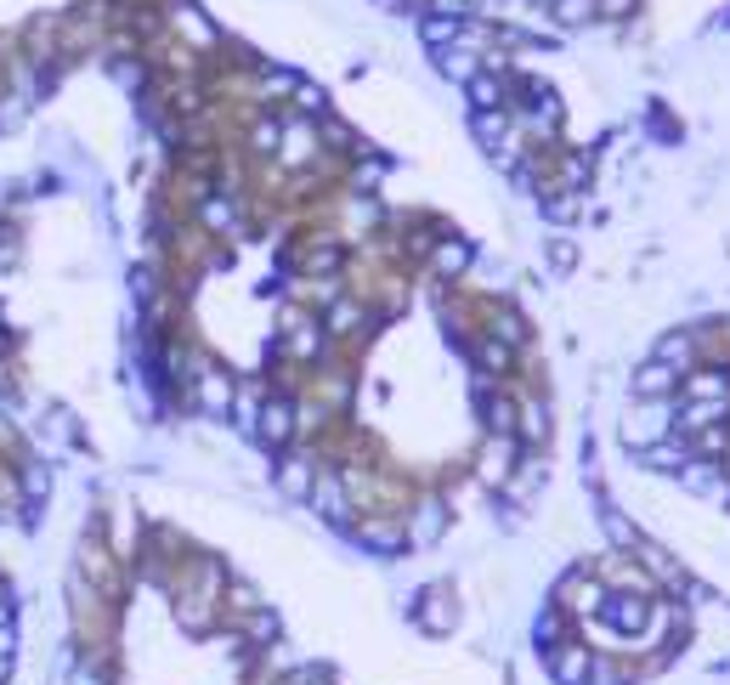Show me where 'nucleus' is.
<instances>
[{
	"label": "nucleus",
	"mask_w": 730,
	"mask_h": 685,
	"mask_svg": "<svg viewBox=\"0 0 730 685\" xmlns=\"http://www.w3.org/2000/svg\"><path fill=\"white\" fill-rule=\"evenodd\" d=\"M674 419H680V397H669V403H640L635 397V408L623 414L617 437L635 448V453H646V448H657V442L674 437Z\"/></svg>",
	"instance_id": "nucleus-1"
},
{
	"label": "nucleus",
	"mask_w": 730,
	"mask_h": 685,
	"mask_svg": "<svg viewBox=\"0 0 730 685\" xmlns=\"http://www.w3.org/2000/svg\"><path fill=\"white\" fill-rule=\"evenodd\" d=\"M294 437H301V403H294V397H283V391H273V397L260 403L255 442H260V448H289Z\"/></svg>",
	"instance_id": "nucleus-2"
},
{
	"label": "nucleus",
	"mask_w": 730,
	"mask_h": 685,
	"mask_svg": "<svg viewBox=\"0 0 730 685\" xmlns=\"http://www.w3.org/2000/svg\"><path fill=\"white\" fill-rule=\"evenodd\" d=\"M351 538L369 544L374 556H396V549L408 544V521L396 515V510H362V515L351 521Z\"/></svg>",
	"instance_id": "nucleus-3"
},
{
	"label": "nucleus",
	"mask_w": 730,
	"mask_h": 685,
	"mask_svg": "<svg viewBox=\"0 0 730 685\" xmlns=\"http://www.w3.org/2000/svg\"><path fill=\"white\" fill-rule=\"evenodd\" d=\"M594 658H601V651L583 646V635H572V640H560L555 651H544V669H549V680H555V685H589Z\"/></svg>",
	"instance_id": "nucleus-4"
},
{
	"label": "nucleus",
	"mask_w": 730,
	"mask_h": 685,
	"mask_svg": "<svg viewBox=\"0 0 730 685\" xmlns=\"http://www.w3.org/2000/svg\"><path fill=\"white\" fill-rule=\"evenodd\" d=\"M306 504H312L323 521H335V527H351V521H357V515H351L357 504H351V481H346V471H323Z\"/></svg>",
	"instance_id": "nucleus-5"
},
{
	"label": "nucleus",
	"mask_w": 730,
	"mask_h": 685,
	"mask_svg": "<svg viewBox=\"0 0 730 685\" xmlns=\"http://www.w3.org/2000/svg\"><path fill=\"white\" fill-rule=\"evenodd\" d=\"M323 153V130H317V119H306V114H294V119H283V142H278V159L289 171H301V165H312V159Z\"/></svg>",
	"instance_id": "nucleus-6"
},
{
	"label": "nucleus",
	"mask_w": 730,
	"mask_h": 685,
	"mask_svg": "<svg viewBox=\"0 0 730 685\" xmlns=\"http://www.w3.org/2000/svg\"><path fill=\"white\" fill-rule=\"evenodd\" d=\"M171 617H176V629H187V635H210V629L221 624V595H205V590H176Z\"/></svg>",
	"instance_id": "nucleus-7"
},
{
	"label": "nucleus",
	"mask_w": 730,
	"mask_h": 685,
	"mask_svg": "<svg viewBox=\"0 0 730 685\" xmlns=\"http://www.w3.org/2000/svg\"><path fill=\"white\" fill-rule=\"evenodd\" d=\"M273 476H278V494H283V499L306 504L323 471H317V460H312V453H283V460L273 465Z\"/></svg>",
	"instance_id": "nucleus-8"
},
{
	"label": "nucleus",
	"mask_w": 730,
	"mask_h": 685,
	"mask_svg": "<svg viewBox=\"0 0 730 685\" xmlns=\"http://www.w3.org/2000/svg\"><path fill=\"white\" fill-rule=\"evenodd\" d=\"M515 453H521V442H515V437H487V448H482V460H476V481H482V487H499V494H505V481H510V471L521 465V460H515Z\"/></svg>",
	"instance_id": "nucleus-9"
},
{
	"label": "nucleus",
	"mask_w": 730,
	"mask_h": 685,
	"mask_svg": "<svg viewBox=\"0 0 730 685\" xmlns=\"http://www.w3.org/2000/svg\"><path fill=\"white\" fill-rule=\"evenodd\" d=\"M232 397H239V385H232V374H227V369H216V363L193 380V403L205 408V414H216V419H227V414H232Z\"/></svg>",
	"instance_id": "nucleus-10"
},
{
	"label": "nucleus",
	"mask_w": 730,
	"mask_h": 685,
	"mask_svg": "<svg viewBox=\"0 0 730 685\" xmlns=\"http://www.w3.org/2000/svg\"><path fill=\"white\" fill-rule=\"evenodd\" d=\"M476 403H482L487 437H515V419H521V403L515 397H505L499 385H476Z\"/></svg>",
	"instance_id": "nucleus-11"
},
{
	"label": "nucleus",
	"mask_w": 730,
	"mask_h": 685,
	"mask_svg": "<svg viewBox=\"0 0 730 685\" xmlns=\"http://www.w3.org/2000/svg\"><path fill=\"white\" fill-rule=\"evenodd\" d=\"M374 323V312L362 306L357 295H340V301H328V312H323V335L328 340H351V335H362Z\"/></svg>",
	"instance_id": "nucleus-12"
},
{
	"label": "nucleus",
	"mask_w": 730,
	"mask_h": 685,
	"mask_svg": "<svg viewBox=\"0 0 730 685\" xmlns=\"http://www.w3.org/2000/svg\"><path fill=\"white\" fill-rule=\"evenodd\" d=\"M680 380H685V374H674L669 363H657V357H651V363H640V369H635L628 391H635L640 403H669V397H680Z\"/></svg>",
	"instance_id": "nucleus-13"
},
{
	"label": "nucleus",
	"mask_w": 730,
	"mask_h": 685,
	"mask_svg": "<svg viewBox=\"0 0 730 685\" xmlns=\"http://www.w3.org/2000/svg\"><path fill=\"white\" fill-rule=\"evenodd\" d=\"M680 403H725L730 408V374L725 369H691L680 380Z\"/></svg>",
	"instance_id": "nucleus-14"
},
{
	"label": "nucleus",
	"mask_w": 730,
	"mask_h": 685,
	"mask_svg": "<svg viewBox=\"0 0 730 685\" xmlns=\"http://www.w3.org/2000/svg\"><path fill=\"white\" fill-rule=\"evenodd\" d=\"M471 260H476V249L464 244V239H442L437 249H430V278H442V283H459L464 272H471Z\"/></svg>",
	"instance_id": "nucleus-15"
},
{
	"label": "nucleus",
	"mask_w": 730,
	"mask_h": 685,
	"mask_svg": "<svg viewBox=\"0 0 730 685\" xmlns=\"http://www.w3.org/2000/svg\"><path fill=\"white\" fill-rule=\"evenodd\" d=\"M419 601H425V606H414V617H419V629H425V635H448V629L459 624L453 590H425Z\"/></svg>",
	"instance_id": "nucleus-16"
},
{
	"label": "nucleus",
	"mask_w": 730,
	"mask_h": 685,
	"mask_svg": "<svg viewBox=\"0 0 730 685\" xmlns=\"http://www.w3.org/2000/svg\"><path fill=\"white\" fill-rule=\"evenodd\" d=\"M572 635H578V617H567L555 601L533 617V646H538V651H555L560 640H572Z\"/></svg>",
	"instance_id": "nucleus-17"
},
{
	"label": "nucleus",
	"mask_w": 730,
	"mask_h": 685,
	"mask_svg": "<svg viewBox=\"0 0 730 685\" xmlns=\"http://www.w3.org/2000/svg\"><path fill=\"white\" fill-rule=\"evenodd\" d=\"M651 357H657V363H669L674 374H691V369H696V329H674V335H662Z\"/></svg>",
	"instance_id": "nucleus-18"
},
{
	"label": "nucleus",
	"mask_w": 730,
	"mask_h": 685,
	"mask_svg": "<svg viewBox=\"0 0 730 685\" xmlns=\"http://www.w3.org/2000/svg\"><path fill=\"white\" fill-rule=\"evenodd\" d=\"M403 521H408V544H419V549H430V544L442 538V527H448L442 504H414V510H408Z\"/></svg>",
	"instance_id": "nucleus-19"
},
{
	"label": "nucleus",
	"mask_w": 730,
	"mask_h": 685,
	"mask_svg": "<svg viewBox=\"0 0 730 685\" xmlns=\"http://www.w3.org/2000/svg\"><path fill=\"white\" fill-rule=\"evenodd\" d=\"M471 357H476V369H487V380H510V369H515V351L505 340H493V335H482L471 346Z\"/></svg>",
	"instance_id": "nucleus-20"
},
{
	"label": "nucleus",
	"mask_w": 730,
	"mask_h": 685,
	"mask_svg": "<svg viewBox=\"0 0 730 685\" xmlns=\"http://www.w3.org/2000/svg\"><path fill=\"white\" fill-rule=\"evenodd\" d=\"M515 442H521V448H544V442H549V403H521Z\"/></svg>",
	"instance_id": "nucleus-21"
},
{
	"label": "nucleus",
	"mask_w": 730,
	"mask_h": 685,
	"mask_svg": "<svg viewBox=\"0 0 730 685\" xmlns=\"http://www.w3.org/2000/svg\"><path fill=\"white\" fill-rule=\"evenodd\" d=\"M538 487H544V460H538V453H533V460H521V465L510 471V481H505V494H510V499H526V494H538Z\"/></svg>",
	"instance_id": "nucleus-22"
},
{
	"label": "nucleus",
	"mask_w": 730,
	"mask_h": 685,
	"mask_svg": "<svg viewBox=\"0 0 730 685\" xmlns=\"http://www.w3.org/2000/svg\"><path fill=\"white\" fill-rule=\"evenodd\" d=\"M493 340H505L510 351H521L526 346V317L515 312V306H499V317H493V329H487Z\"/></svg>",
	"instance_id": "nucleus-23"
},
{
	"label": "nucleus",
	"mask_w": 730,
	"mask_h": 685,
	"mask_svg": "<svg viewBox=\"0 0 730 685\" xmlns=\"http://www.w3.org/2000/svg\"><path fill=\"white\" fill-rule=\"evenodd\" d=\"M198 227H205V233H232V227H239V210L227 199H198Z\"/></svg>",
	"instance_id": "nucleus-24"
},
{
	"label": "nucleus",
	"mask_w": 730,
	"mask_h": 685,
	"mask_svg": "<svg viewBox=\"0 0 730 685\" xmlns=\"http://www.w3.org/2000/svg\"><path fill=\"white\" fill-rule=\"evenodd\" d=\"M594 18H601V0H555L560 28H578V23H594Z\"/></svg>",
	"instance_id": "nucleus-25"
},
{
	"label": "nucleus",
	"mask_w": 730,
	"mask_h": 685,
	"mask_svg": "<svg viewBox=\"0 0 730 685\" xmlns=\"http://www.w3.org/2000/svg\"><path fill=\"white\" fill-rule=\"evenodd\" d=\"M278 142H283V119H255V125H250V148H255L260 159H273Z\"/></svg>",
	"instance_id": "nucleus-26"
},
{
	"label": "nucleus",
	"mask_w": 730,
	"mask_h": 685,
	"mask_svg": "<svg viewBox=\"0 0 730 685\" xmlns=\"http://www.w3.org/2000/svg\"><path fill=\"white\" fill-rule=\"evenodd\" d=\"M346 267V249L340 244H317L312 255H306V272H317V278H335Z\"/></svg>",
	"instance_id": "nucleus-27"
},
{
	"label": "nucleus",
	"mask_w": 730,
	"mask_h": 685,
	"mask_svg": "<svg viewBox=\"0 0 730 685\" xmlns=\"http://www.w3.org/2000/svg\"><path fill=\"white\" fill-rule=\"evenodd\" d=\"M69 685H108V674L96 669V658H80V663H74V674H69Z\"/></svg>",
	"instance_id": "nucleus-28"
},
{
	"label": "nucleus",
	"mask_w": 730,
	"mask_h": 685,
	"mask_svg": "<svg viewBox=\"0 0 730 685\" xmlns=\"http://www.w3.org/2000/svg\"><path fill=\"white\" fill-rule=\"evenodd\" d=\"M0 658H18V624L0 629Z\"/></svg>",
	"instance_id": "nucleus-29"
},
{
	"label": "nucleus",
	"mask_w": 730,
	"mask_h": 685,
	"mask_svg": "<svg viewBox=\"0 0 730 685\" xmlns=\"http://www.w3.org/2000/svg\"><path fill=\"white\" fill-rule=\"evenodd\" d=\"M628 7H635V0H601V12H606V18H623Z\"/></svg>",
	"instance_id": "nucleus-30"
},
{
	"label": "nucleus",
	"mask_w": 730,
	"mask_h": 685,
	"mask_svg": "<svg viewBox=\"0 0 730 685\" xmlns=\"http://www.w3.org/2000/svg\"><path fill=\"white\" fill-rule=\"evenodd\" d=\"M12 624H18V617H12V601L0 595V629H12Z\"/></svg>",
	"instance_id": "nucleus-31"
},
{
	"label": "nucleus",
	"mask_w": 730,
	"mask_h": 685,
	"mask_svg": "<svg viewBox=\"0 0 730 685\" xmlns=\"http://www.w3.org/2000/svg\"><path fill=\"white\" fill-rule=\"evenodd\" d=\"M414 7H430V0H414Z\"/></svg>",
	"instance_id": "nucleus-32"
}]
</instances>
